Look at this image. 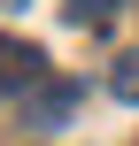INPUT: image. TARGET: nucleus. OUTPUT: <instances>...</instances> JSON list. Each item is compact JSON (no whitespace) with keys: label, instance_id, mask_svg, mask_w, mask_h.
<instances>
[{"label":"nucleus","instance_id":"3","mask_svg":"<svg viewBox=\"0 0 139 146\" xmlns=\"http://www.w3.org/2000/svg\"><path fill=\"white\" fill-rule=\"evenodd\" d=\"M108 92L139 108V46H132V54H116V69H108Z\"/></svg>","mask_w":139,"mask_h":146},{"label":"nucleus","instance_id":"2","mask_svg":"<svg viewBox=\"0 0 139 146\" xmlns=\"http://www.w3.org/2000/svg\"><path fill=\"white\" fill-rule=\"evenodd\" d=\"M62 115H77V85H70V77H46V85L31 92V123H46V131H54Z\"/></svg>","mask_w":139,"mask_h":146},{"label":"nucleus","instance_id":"4","mask_svg":"<svg viewBox=\"0 0 139 146\" xmlns=\"http://www.w3.org/2000/svg\"><path fill=\"white\" fill-rule=\"evenodd\" d=\"M116 15V0H70V23H85V31H101Z\"/></svg>","mask_w":139,"mask_h":146},{"label":"nucleus","instance_id":"1","mask_svg":"<svg viewBox=\"0 0 139 146\" xmlns=\"http://www.w3.org/2000/svg\"><path fill=\"white\" fill-rule=\"evenodd\" d=\"M39 77H46V54L0 31V100H8V92H23V85H39Z\"/></svg>","mask_w":139,"mask_h":146}]
</instances>
